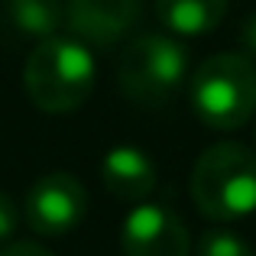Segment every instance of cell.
Listing matches in <instances>:
<instances>
[{
    "mask_svg": "<svg viewBox=\"0 0 256 256\" xmlns=\"http://www.w3.org/2000/svg\"><path fill=\"white\" fill-rule=\"evenodd\" d=\"M98 82V62L91 46L75 36H52L30 52L23 84L42 114H72L91 98Z\"/></svg>",
    "mask_w": 256,
    "mask_h": 256,
    "instance_id": "1",
    "label": "cell"
},
{
    "mask_svg": "<svg viewBox=\"0 0 256 256\" xmlns=\"http://www.w3.org/2000/svg\"><path fill=\"white\" fill-rule=\"evenodd\" d=\"M192 201L211 220H240L256 211V152L244 143H214L192 169Z\"/></svg>",
    "mask_w": 256,
    "mask_h": 256,
    "instance_id": "2",
    "label": "cell"
},
{
    "mask_svg": "<svg viewBox=\"0 0 256 256\" xmlns=\"http://www.w3.org/2000/svg\"><path fill=\"white\" fill-rule=\"evenodd\" d=\"M188 98L204 126L237 130L256 114V65L244 52H218L192 75Z\"/></svg>",
    "mask_w": 256,
    "mask_h": 256,
    "instance_id": "3",
    "label": "cell"
},
{
    "mask_svg": "<svg viewBox=\"0 0 256 256\" xmlns=\"http://www.w3.org/2000/svg\"><path fill=\"white\" fill-rule=\"evenodd\" d=\"M188 52L169 32H143L126 42L117 62L120 91L143 107H159L185 84Z\"/></svg>",
    "mask_w": 256,
    "mask_h": 256,
    "instance_id": "4",
    "label": "cell"
},
{
    "mask_svg": "<svg viewBox=\"0 0 256 256\" xmlns=\"http://www.w3.org/2000/svg\"><path fill=\"white\" fill-rule=\"evenodd\" d=\"M26 224L39 237H65L88 214V192L68 172H49L26 192Z\"/></svg>",
    "mask_w": 256,
    "mask_h": 256,
    "instance_id": "5",
    "label": "cell"
},
{
    "mask_svg": "<svg viewBox=\"0 0 256 256\" xmlns=\"http://www.w3.org/2000/svg\"><path fill=\"white\" fill-rule=\"evenodd\" d=\"M124 256H192L185 220L162 204H140L126 214L120 230Z\"/></svg>",
    "mask_w": 256,
    "mask_h": 256,
    "instance_id": "6",
    "label": "cell"
},
{
    "mask_svg": "<svg viewBox=\"0 0 256 256\" xmlns=\"http://www.w3.org/2000/svg\"><path fill=\"white\" fill-rule=\"evenodd\" d=\"M143 0H65V23L84 46H110L140 20Z\"/></svg>",
    "mask_w": 256,
    "mask_h": 256,
    "instance_id": "7",
    "label": "cell"
},
{
    "mask_svg": "<svg viewBox=\"0 0 256 256\" xmlns=\"http://www.w3.org/2000/svg\"><path fill=\"white\" fill-rule=\"evenodd\" d=\"M100 178L120 201H143L156 188V166L136 146H114L100 159Z\"/></svg>",
    "mask_w": 256,
    "mask_h": 256,
    "instance_id": "8",
    "label": "cell"
},
{
    "mask_svg": "<svg viewBox=\"0 0 256 256\" xmlns=\"http://www.w3.org/2000/svg\"><path fill=\"white\" fill-rule=\"evenodd\" d=\"M227 0H156V16L169 36H204L218 30Z\"/></svg>",
    "mask_w": 256,
    "mask_h": 256,
    "instance_id": "9",
    "label": "cell"
},
{
    "mask_svg": "<svg viewBox=\"0 0 256 256\" xmlns=\"http://www.w3.org/2000/svg\"><path fill=\"white\" fill-rule=\"evenodd\" d=\"M6 16L20 36L46 42L58 36V26L65 23V4L62 0H10Z\"/></svg>",
    "mask_w": 256,
    "mask_h": 256,
    "instance_id": "10",
    "label": "cell"
},
{
    "mask_svg": "<svg viewBox=\"0 0 256 256\" xmlns=\"http://www.w3.org/2000/svg\"><path fill=\"white\" fill-rule=\"evenodd\" d=\"M198 256H256V253H253V246L246 244L240 234L224 230V227H214V230L201 234Z\"/></svg>",
    "mask_w": 256,
    "mask_h": 256,
    "instance_id": "11",
    "label": "cell"
},
{
    "mask_svg": "<svg viewBox=\"0 0 256 256\" xmlns=\"http://www.w3.org/2000/svg\"><path fill=\"white\" fill-rule=\"evenodd\" d=\"M16 227H20V211H16V204H13L10 194L0 192V244H10L13 234H16Z\"/></svg>",
    "mask_w": 256,
    "mask_h": 256,
    "instance_id": "12",
    "label": "cell"
},
{
    "mask_svg": "<svg viewBox=\"0 0 256 256\" xmlns=\"http://www.w3.org/2000/svg\"><path fill=\"white\" fill-rule=\"evenodd\" d=\"M0 256H56V253H49L46 246H39V244H26V240H20V244H6L4 250H0Z\"/></svg>",
    "mask_w": 256,
    "mask_h": 256,
    "instance_id": "13",
    "label": "cell"
},
{
    "mask_svg": "<svg viewBox=\"0 0 256 256\" xmlns=\"http://www.w3.org/2000/svg\"><path fill=\"white\" fill-rule=\"evenodd\" d=\"M240 39H244L246 52H253V56H256V16H250V20L244 23V32H240Z\"/></svg>",
    "mask_w": 256,
    "mask_h": 256,
    "instance_id": "14",
    "label": "cell"
}]
</instances>
